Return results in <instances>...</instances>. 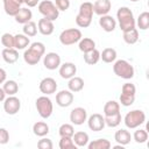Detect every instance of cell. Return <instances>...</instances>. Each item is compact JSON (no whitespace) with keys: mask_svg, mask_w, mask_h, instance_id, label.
<instances>
[{"mask_svg":"<svg viewBox=\"0 0 149 149\" xmlns=\"http://www.w3.org/2000/svg\"><path fill=\"white\" fill-rule=\"evenodd\" d=\"M45 54V47L42 42H34L30 44V47L24 50L23 52V59L27 64L29 65H35L37 64L42 56H44Z\"/></svg>","mask_w":149,"mask_h":149,"instance_id":"cell-1","label":"cell"},{"mask_svg":"<svg viewBox=\"0 0 149 149\" xmlns=\"http://www.w3.org/2000/svg\"><path fill=\"white\" fill-rule=\"evenodd\" d=\"M93 3L90 1L83 2L79 7V13L76 16V23L80 28H87L92 22L93 16Z\"/></svg>","mask_w":149,"mask_h":149,"instance_id":"cell-2","label":"cell"},{"mask_svg":"<svg viewBox=\"0 0 149 149\" xmlns=\"http://www.w3.org/2000/svg\"><path fill=\"white\" fill-rule=\"evenodd\" d=\"M116 19L119 22V27L122 31L135 28V19L133 12L128 7H120L116 12Z\"/></svg>","mask_w":149,"mask_h":149,"instance_id":"cell-3","label":"cell"},{"mask_svg":"<svg viewBox=\"0 0 149 149\" xmlns=\"http://www.w3.org/2000/svg\"><path fill=\"white\" fill-rule=\"evenodd\" d=\"M113 71L118 77L123 78V79H132L134 77V73H135L134 66L129 62H127L126 59L114 61Z\"/></svg>","mask_w":149,"mask_h":149,"instance_id":"cell-4","label":"cell"},{"mask_svg":"<svg viewBox=\"0 0 149 149\" xmlns=\"http://www.w3.org/2000/svg\"><path fill=\"white\" fill-rule=\"evenodd\" d=\"M146 121V114L141 109H133L128 112L123 119V122L127 128L129 129H135L139 128L141 125H143Z\"/></svg>","mask_w":149,"mask_h":149,"instance_id":"cell-5","label":"cell"},{"mask_svg":"<svg viewBox=\"0 0 149 149\" xmlns=\"http://www.w3.org/2000/svg\"><path fill=\"white\" fill-rule=\"evenodd\" d=\"M38 12L43 15V17L55 21L59 16V10L56 7V5L50 0H43L38 3Z\"/></svg>","mask_w":149,"mask_h":149,"instance_id":"cell-6","label":"cell"},{"mask_svg":"<svg viewBox=\"0 0 149 149\" xmlns=\"http://www.w3.org/2000/svg\"><path fill=\"white\" fill-rule=\"evenodd\" d=\"M35 106H36V109H37L41 118L48 119V118L51 116L52 111H54V106H52V102H51L50 98H48L47 95L38 97L36 99Z\"/></svg>","mask_w":149,"mask_h":149,"instance_id":"cell-7","label":"cell"},{"mask_svg":"<svg viewBox=\"0 0 149 149\" xmlns=\"http://www.w3.org/2000/svg\"><path fill=\"white\" fill-rule=\"evenodd\" d=\"M83 37L81 31L77 28H69L65 29L59 35V42L63 45H72L77 42L80 41V38Z\"/></svg>","mask_w":149,"mask_h":149,"instance_id":"cell-8","label":"cell"},{"mask_svg":"<svg viewBox=\"0 0 149 149\" xmlns=\"http://www.w3.org/2000/svg\"><path fill=\"white\" fill-rule=\"evenodd\" d=\"M21 108V101L15 95H8V98H5L3 100V109L7 114L14 115L16 114Z\"/></svg>","mask_w":149,"mask_h":149,"instance_id":"cell-9","label":"cell"},{"mask_svg":"<svg viewBox=\"0 0 149 149\" xmlns=\"http://www.w3.org/2000/svg\"><path fill=\"white\" fill-rule=\"evenodd\" d=\"M38 88H40V91L44 95H49V94H52V93L56 92V90H57V83H56V80L54 78L47 77V78H43L40 81Z\"/></svg>","mask_w":149,"mask_h":149,"instance_id":"cell-10","label":"cell"},{"mask_svg":"<svg viewBox=\"0 0 149 149\" xmlns=\"http://www.w3.org/2000/svg\"><path fill=\"white\" fill-rule=\"evenodd\" d=\"M87 125H88V128L93 132H100L105 128V119L101 114L99 113H94L92 114L87 120Z\"/></svg>","mask_w":149,"mask_h":149,"instance_id":"cell-11","label":"cell"},{"mask_svg":"<svg viewBox=\"0 0 149 149\" xmlns=\"http://www.w3.org/2000/svg\"><path fill=\"white\" fill-rule=\"evenodd\" d=\"M43 65L48 70H56L61 65V56L56 52H48L43 57Z\"/></svg>","mask_w":149,"mask_h":149,"instance_id":"cell-12","label":"cell"},{"mask_svg":"<svg viewBox=\"0 0 149 149\" xmlns=\"http://www.w3.org/2000/svg\"><path fill=\"white\" fill-rule=\"evenodd\" d=\"M86 120H87V112H86L85 108H83V107H76V108H73L71 111V113H70V121L73 125L80 126Z\"/></svg>","mask_w":149,"mask_h":149,"instance_id":"cell-13","label":"cell"},{"mask_svg":"<svg viewBox=\"0 0 149 149\" xmlns=\"http://www.w3.org/2000/svg\"><path fill=\"white\" fill-rule=\"evenodd\" d=\"M73 102V93L70 90H62L56 94V104L59 107H69Z\"/></svg>","mask_w":149,"mask_h":149,"instance_id":"cell-14","label":"cell"},{"mask_svg":"<svg viewBox=\"0 0 149 149\" xmlns=\"http://www.w3.org/2000/svg\"><path fill=\"white\" fill-rule=\"evenodd\" d=\"M58 69H59L58 70L59 76L63 79H70L77 73V66L71 62H65V63L61 64Z\"/></svg>","mask_w":149,"mask_h":149,"instance_id":"cell-15","label":"cell"},{"mask_svg":"<svg viewBox=\"0 0 149 149\" xmlns=\"http://www.w3.org/2000/svg\"><path fill=\"white\" fill-rule=\"evenodd\" d=\"M111 8L112 3L109 0H95V2L93 3V12L99 16L108 14Z\"/></svg>","mask_w":149,"mask_h":149,"instance_id":"cell-16","label":"cell"},{"mask_svg":"<svg viewBox=\"0 0 149 149\" xmlns=\"http://www.w3.org/2000/svg\"><path fill=\"white\" fill-rule=\"evenodd\" d=\"M99 24L102 28V30H105L107 33H111L116 28V20L113 16L108 15V14L101 15L100 19H99Z\"/></svg>","mask_w":149,"mask_h":149,"instance_id":"cell-17","label":"cell"},{"mask_svg":"<svg viewBox=\"0 0 149 149\" xmlns=\"http://www.w3.org/2000/svg\"><path fill=\"white\" fill-rule=\"evenodd\" d=\"M37 29L42 35L49 36V35H51L54 33V29H55L54 21H50V20H48L45 17L40 19L38 22H37Z\"/></svg>","mask_w":149,"mask_h":149,"instance_id":"cell-18","label":"cell"},{"mask_svg":"<svg viewBox=\"0 0 149 149\" xmlns=\"http://www.w3.org/2000/svg\"><path fill=\"white\" fill-rule=\"evenodd\" d=\"M1 57L7 64H14L19 59V51L15 48H5L1 51Z\"/></svg>","mask_w":149,"mask_h":149,"instance_id":"cell-19","label":"cell"},{"mask_svg":"<svg viewBox=\"0 0 149 149\" xmlns=\"http://www.w3.org/2000/svg\"><path fill=\"white\" fill-rule=\"evenodd\" d=\"M5 13L9 16H15V14L20 10L21 3L17 0H2Z\"/></svg>","mask_w":149,"mask_h":149,"instance_id":"cell-20","label":"cell"},{"mask_svg":"<svg viewBox=\"0 0 149 149\" xmlns=\"http://www.w3.org/2000/svg\"><path fill=\"white\" fill-rule=\"evenodd\" d=\"M31 17H33V13L30 9H28L27 7L24 8H20V10L15 14L14 19L17 23H21V24H24L29 21H31Z\"/></svg>","mask_w":149,"mask_h":149,"instance_id":"cell-21","label":"cell"},{"mask_svg":"<svg viewBox=\"0 0 149 149\" xmlns=\"http://www.w3.org/2000/svg\"><path fill=\"white\" fill-rule=\"evenodd\" d=\"M114 140L121 146H127L132 140V134L127 129H119L114 134Z\"/></svg>","mask_w":149,"mask_h":149,"instance_id":"cell-22","label":"cell"},{"mask_svg":"<svg viewBox=\"0 0 149 149\" xmlns=\"http://www.w3.org/2000/svg\"><path fill=\"white\" fill-rule=\"evenodd\" d=\"M68 87H69V90H70L72 93L80 92V91L84 88V80H83V78L77 77V76H73L72 78L69 79Z\"/></svg>","mask_w":149,"mask_h":149,"instance_id":"cell-23","label":"cell"},{"mask_svg":"<svg viewBox=\"0 0 149 149\" xmlns=\"http://www.w3.org/2000/svg\"><path fill=\"white\" fill-rule=\"evenodd\" d=\"M30 44L29 37L24 34H16L14 35V48L16 50H23Z\"/></svg>","mask_w":149,"mask_h":149,"instance_id":"cell-24","label":"cell"},{"mask_svg":"<svg viewBox=\"0 0 149 149\" xmlns=\"http://www.w3.org/2000/svg\"><path fill=\"white\" fill-rule=\"evenodd\" d=\"M84 62L88 65H94L99 62L100 59V51L97 50V49H93V50H90L87 52H84Z\"/></svg>","mask_w":149,"mask_h":149,"instance_id":"cell-25","label":"cell"},{"mask_svg":"<svg viewBox=\"0 0 149 149\" xmlns=\"http://www.w3.org/2000/svg\"><path fill=\"white\" fill-rule=\"evenodd\" d=\"M72 140L77 147H86L88 143V134L85 132H76L72 135Z\"/></svg>","mask_w":149,"mask_h":149,"instance_id":"cell-26","label":"cell"},{"mask_svg":"<svg viewBox=\"0 0 149 149\" xmlns=\"http://www.w3.org/2000/svg\"><path fill=\"white\" fill-rule=\"evenodd\" d=\"M33 133H34L36 136L43 137V136H45V135L49 133V126L47 125V122L37 121V122H35L34 126H33Z\"/></svg>","mask_w":149,"mask_h":149,"instance_id":"cell-27","label":"cell"},{"mask_svg":"<svg viewBox=\"0 0 149 149\" xmlns=\"http://www.w3.org/2000/svg\"><path fill=\"white\" fill-rule=\"evenodd\" d=\"M123 41L127 44H135L139 41V31L136 28H132L123 31Z\"/></svg>","mask_w":149,"mask_h":149,"instance_id":"cell-28","label":"cell"},{"mask_svg":"<svg viewBox=\"0 0 149 149\" xmlns=\"http://www.w3.org/2000/svg\"><path fill=\"white\" fill-rule=\"evenodd\" d=\"M78 48L81 52H87L90 50H93L95 49V42L90 38V37H81L80 41L78 42Z\"/></svg>","mask_w":149,"mask_h":149,"instance_id":"cell-29","label":"cell"},{"mask_svg":"<svg viewBox=\"0 0 149 149\" xmlns=\"http://www.w3.org/2000/svg\"><path fill=\"white\" fill-rule=\"evenodd\" d=\"M119 112H120V104L118 101H115V100H109L104 106V114H105V116L113 115V114L119 113Z\"/></svg>","mask_w":149,"mask_h":149,"instance_id":"cell-30","label":"cell"},{"mask_svg":"<svg viewBox=\"0 0 149 149\" xmlns=\"http://www.w3.org/2000/svg\"><path fill=\"white\" fill-rule=\"evenodd\" d=\"M100 59L105 63H112L116 59V50L113 48H106L100 52Z\"/></svg>","mask_w":149,"mask_h":149,"instance_id":"cell-31","label":"cell"},{"mask_svg":"<svg viewBox=\"0 0 149 149\" xmlns=\"http://www.w3.org/2000/svg\"><path fill=\"white\" fill-rule=\"evenodd\" d=\"M111 146H112L111 142L106 139H98V140H94L87 143L88 149H109Z\"/></svg>","mask_w":149,"mask_h":149,"instance_id":"cell-32","label":"cell"},{"mask_svg":"<svg viewBox=\"0 0 149 149\" xmlns=\"http://www.w3.org/2000/svg\"><path fill=\"white\" fill-rule=\"evenodd\" d=\"M105 119V125L111 127V128H114V127H118L120 123H121V120H122V116H121V113H115L113 115H107V116H104Z\"/></svg>","mask_w":149,"mask_h":149,"instance_id":"cell-33","label":"cell"},{"mask_svg":"<svg viewBox=\"0 0 149 149\" xmlns=\"http://www.w3.org/2000/svg\"><path fill=\"white\" fill-rule=\"evenodd\" d=\"M6 95H14L19 91V85L15 80H5L2 86Z\"/></svg>","mask_w":149,"mask_h":149,"instance_id":"cell-34","label":"cell"},{"mask_svg":"<svg viewBox=\"0 0 149 149\" xmlns=\"http://www.w3.org/2000/svg\"><path fill=\"white\" fill-rule=\"evenodd\" d=\"M135 24H137V27L141 30H147L149 27V13L148 12L141 13L137 17V21H135Z\"/></svg>","mask_w":149,"mask_h":149,"instance_id":"cell-35","label":"cell"},{"mask_svg":"<svg viewBox=\"0 0 149 149\" xmlns=\"http://www.w3.org/2000/svg\"><path fill=\"white\" fill-rule=\"evenodd\" d=\"M22 30H23V34L26 36L33 37V36H35L37 34V24L34 21H29V22H27V23L23 24Z\"/></svg>","mask_w":149,"mask_h":149,"instance_id":"cell-36","label":"cell"},{"mask_svg":"<svg viewBox=\"0 0 149 149\" xmlns=\"http://www.w3.org/2000/svg\"><path fill=\"white\" fill-rule=\"evenodd\" d=\"M132 137L134 139V141H135L136 143H144V142H147V140H148V132H147L146 129L139 128L137 130L134 132V134H133Z\"/></svg>","mask_w":149,"mask_h":149,"instance_id":"cell-37","label":"cell"},{"mask_svg":"<svg viewBox=\"0 0 149 149\" xmlns=\"http://www.w3.org/2000/svg\"><path fill=\"white\" fill-rule=\"evenodd\" d=\"M58 146H59L61 149H76L77 148L72 137H70V136H61Z\"/></svg>","mask_w":149,"mask_h":149,"instance_id":"cell-38","label":"cell"},{"mask_svg":"<svg viewBox=\"0 0 149 149\" xmlns=\"http://www.w3.org/2000/svg\"><path fill=\"white\" fill-rule=\"evenodd\" d=\"M58 134L61 136H70V137H72V135L74 134V128L70 123H63L58 128Z\"/></svg>","mask_w":149,"mask_h":149,"instance_id":"cell-39","label":"cell"},{"mask_svg":"<svg viewBox=\"0 0 149 149\" xmlns=\"http://www.w3.org/2000/svg\"><path fill=\"white\" fill-rule=\"evenodd\" d=\"M1 44L5 48H14V35L9 33H5L1 36Z\"/></svg>","mask_w":149,"mask_h":149,"instance_id":"cell-40","label":"cell"},{"mask_svg":"<svg viewBox=\"0 0 149 149\" xmlns=\"http://www.w3.org/2000/svg\"><path fill=\"white\" fill-rule=\"evenodd\" d=\"M134 101H135V95H129V94H123V93L120 94V102L122 106L128 107L133 105Z\"/></svg>","mask_w":149,"mask_h":149,"instance_id":"cell-41","label":"cell"},{"mask_svg":"<svg viewBox=\"0 0 149 149\" xmlns=\"http://www.w3.org/2000/svg\"><path fill=\"white\" fill-rule=\"evenodd\" d=\"M121 93H123V94H129V95H135V93H136V87H135V85L132 84V83H125V84L122 85Z\"/></svg>","mask_w":149,"mask_h":149,"instance_id":"cell-42","label":"cell"},{"mask_svg":"<svg viewBox=\"0 0 149 149\" xmlns=\"http://www.w3.org/2000/svg\"><path fill=\"white\" fill-rule=\"evenodd\" d=\"M37 147H38L40 149H52L54 144H52V142H51L50 139L43 136V137L37 142Z\"/></svg>","mask_w":149,"mask_h":149,"instance_id":"cell-43","label":"cell"},{"mask_svg":"<svg viewBox=\"0 0 149 149\" xmlns=\"http://www.w3.org/2000/svg\"><path fill=\"white\" fill-rule=\"evenodd\" d=\"M55 5L58 10H66L70 7V0H55Z\"/></svg>","mask_w":149,"mask_h":149,"instance_id":"cell-44","label":"cell"},{"mask_svg":"<svg viewBox=\"0 0 149 149\" xmlns=\"http://www.w3.org/2000/svg\"><path fill=\"white\" fill-rule=\"evenodd\" d=\"M9 141V133L6 128H0V144H6Z\"/></svg>","mask_w":149,"mask_h":149,"instance_id":"cell-45","label":"cell"},{"mask_svg":"<svg viewBox=\"0 0 149 149\" xmlns=\"http://www.w3.org/2000/svg\"><path fill=\"white\" fill-rule=\"evenodd\" d=\"M28 7H35V6H37L38 3H40V0H26V2H24Z\"/></svg>","mask_w":149,"mask_h":149,"instance_id":"cell-46","label":"cell"},{"mask_svg":"<svg viewBox=\"0 0 149 149\" xmlns=\"http://www.w3.org/2000/svg\"><path fill=\"white\" fill-rule=\"evenodd\" d=\"M6 77H7V73H6V71H5L2 68H0V84L5 83V80H6Z\"/></svg>","mask_w":149,"mask_h":149,"instance_id":"cell-47","label":"cell"},{"mask_svg":"<svg viewBox=\"0 0 149 149\" xmlns=\"http://www.w3.org/2000/svg\"><path fill=\"white\" fill-rule=\"evenodd\" d=\"M5 98H6V93H5L3 88H2V87H0V102H1V101H3V100H5Z\"/></svg>","mask_w":149,"mask_h":149,"instance_id":"cell-48","label":"cell"},{"mask_svg":"<svg viewBox=\"0 0 149 149\" xmlns=\"http://www.w3.org/2000/svg\"><path fill=\"white\" fill-rule=\"evenodd\" d=\"M17 1H19V2H20V3H21V5H22V3H24V2H26V0H17Z\"/></svg>","mask_w":149,"mask_h":149,"instance_id":"cell-49","label":"cell"},{"mask_svg":"<svg viewBox=\"0 0 149 149\" xmlns=\"http://www.w3.org/2000/svg\"><path fill=\"white\" fill-rule=\"evenodd\" d=\"M132 2H136V1H140V0H130Z\"/></svg>","mask_w":149,"mask_h":149,"instance_id":"cell-50","label":"cell"},{"mask_svg":"<svg viewBox=\"0 0 149 149\" xmlns=\"http://www.w3.org/2000/svg\"><path fill=\"white\" fill-rule=\"evenodd\" d=\"M0 57H1V56H0Z\"/></svg>","mask_w":149,"mask_h":149,"instance_id":"cell-51","label":"cell"}]
</instances>
